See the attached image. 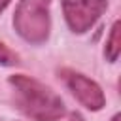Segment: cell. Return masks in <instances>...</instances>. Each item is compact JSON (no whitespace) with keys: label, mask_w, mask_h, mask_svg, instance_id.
Instances as JSON below:
<instances>
[{"label":"cell","mask_w":121,"mask_h":121,"mask_svg":"<svg viewBox=\"0 0 121 121\" xmlns=\"http://www.w3.org/2000/svg\"><path fill=\"white\" fill-rule=\"evenodd\" d=\"M8 83L13 89V102L17 110L28 119L59 121L64 117L66 108L62 98L42 81L25 74H13L8 78Z\"/></svg>","instance_id":"cell-1"},{"label":"cell","mask_w":121,"mask_h":121,"mask_svg":"<svg viewBox=\"0 0 121 121\" xmlns=\"http://www.w3.org/2000/svg\"><path fill=\"white\" fill-rule=\"evenodd\" d=\"M49 6L51 0H19L13 13V26L25 42L32 45L47 42L51 32Z\"/></svg>","instance_id":"cell-2"},{"label":"cell","mask_w":121,"mask_h":121,"mask_svg":"<svg viewBox=\"0 0 121 121\" xmlns=\"http://www.w3.org/2000/svg\"><path fill=\"white\" fill-rule=\"evenodd\" d=\"M108 9V0H62V13L74 34L87 32Z\"/></svg>","instance_id":"cell-3"},{"label":"cell","mask_w":121,"mask_h":121,"mask_svg":"<svg viewBox=\"0 0 121 121\" xmlns=\"http://www.w3.org/2000/svg\"><path fill=\"white\" fill-rule=\"evenodd\" d=\"M60 78L64 79L66 87L70 89V93L79 100L81 106H85L87 110L91 112H98L106 106V96H104V91L102 87L87 78L85 74H79V72H74V70H60Z\"/></svg>","instance_id":"cell-4"},{"label":"cell","mask_w":121,"mask_h":121,"mask_svg":"<svg viewBox=\"0 0 121 121\" xmlns=\"http://www.w3.org/2000/svg\"><path fill=\"white\" fill-rule=\"evenodd\" d=\"M119 53H121V23L115 21L110 28V36H108V42H106V47H104V55L110 62H115L119 59Z\"/></svg>","instance_id":"cell-5"},{"label":"cell","mask_w":121,"mask_h":121,"mask_svg":"<svg viewBox=\"0 0 121 121\" xmlns=\"http://www.w3.org/2000/svg\"><path fill=\"white\" fill-rule=\"evenodd\" d=\"M19 64V57L15 51H11L6 43L0 42V66H15Z\"/></svg>","instance_id":"cell-6"},{"label":"cell","mask_w":121,"mask_h":121,"mask_svg":"<svg viewBox=\"0 0 121 121\" xmlns=\"http://www.w3.org/2000/svg\"><path fill=\"white\" fill-rule=\"evenodd\" d=\"M68 121H85V119H83V115H81V113H78V112H72V113L68 115Z\"/></svg>","instance_id":"cell-7"},{"label":"cell","mask_w":121,"mask_h":121,"mask_svg":"<svg viewBox=\"0 0 121 121\" xmlns=\"http://www.w3.org/2000/svg\"><path fill=\"white\" fill-rule=\"evenodd\" d=\"M9 2H11V0H0V13H2V11L9 6Z\"/></svg>","instance_id":"cell-8"},{"label":"cell","mask_w":121,"mask_h":121,"mask_svg":"<svg viewBox=\"0 0 121 121\" xmlns=\"http://www.w3.org/2000/svg\"><path fill=\"white\" fill-rule=\"evenodd\" d=\"M112 121H121V113H115V115L112 117Z\"/></svg>","instance_id":"cell-9"}]
</instances>
